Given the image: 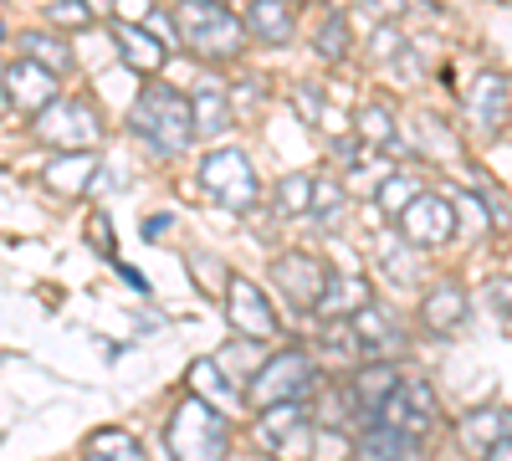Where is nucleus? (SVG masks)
Returning a JSON list of instances; mask_svg holds the SVG:
<instances>
[{
    "label": "nucleus",
    "mask_w": 512,
    "mask_h": 461,
    "mask_svg": "<svg viewBox=\"0 0 512 461\" xmlns=\"http://www.w3.org/2000/svg\"><path fill=\"white\" fill-rule=\"evenodd\" d=\"M113 41H118V52L128 57V67H134V72H159L164 67V47H159V41L149 36V31H139V26H113Z\"/></svg>",
    "instance_id": "obj_22"
},
{
    "label": "nucleus",
    "mask_w": 512,
    "mask_h": 461,
    "mask_svg": "<svg viewBox=\"0 0 512 461\" xmlns=\"http://www.w3.org/2000/svg\"><path fill=\"white\" fill-rule=\"evenodd\" d=\"M487 303H492V313H497V323L507 328V277H497V282L487 287Z\"/></svg>",
    "instance_id": "obj_40"
},
{
    "label": "nucleus",
    "mask_w": 512,
    "mask_h": 461,
    "mask_svg": "<svg viewBox=\"0 0 512 461\" xmlns=\"http://www.w3.org/2000/svg\"><path fill=\"white\" fill-rule=\"evenodd\" d=\"M149 36L159 41L164 52L180 47V31H175V16H169V11H149Z\"/></svg>",
    "instance_id": "obj_35"
},
{
    "label": "nucleus",
    "mask_w": 512,
    "mask_h": 461,
    "mask_svg": "<svg viewBox=\"0 0 512 461\" xmlns=\"http://www.w3.org/2000/svg\"><path fill=\"white\" fill-rule=\"evenodd\" d=\"M451 200V216H456V231H466V236H482L487 231V205H482V195H472V190H451L446 195Z\"/></svg>",
    "instance_id": "obj_27"
},
{
    "label": "nucleus",
    "mask_w": 512,
    "mask_h": 461,
    "mask_svg": "<svg viewBox=\"0 0 512 461\" xmlns=\"http://www.w3.org/2000/svg\"><path fill=\"white\" fill-rule=\"evenodd\" d=\"M292 98H297V108H303V118H308V123H323V98H318L313 88H297Z\"/></svg>",
    "instance_id": "obj_38"
},
{
    "label": "nucleus",
    "mask_w": 512,
    "mask_h": 461,
    "mask_svg": "<svg viewBox=\"0 0 512 461\" xmlns=\"http://www.w3.org/2000/svg\"><path fill=\"white\" fill-rule=\"evenodd\" d=\"M400 236L405 246H441L456 236V216L446 195H415L400 211Z\"/></svg>",
    "instance_id": "obj_9"
},
{
    "label": "nucleus",
    "mask_w": 512,
    "mask_h": 461,
    "mask_svg": "<svg viewBox=\"0 0 512 461\" xmlns=\"http://www.w3.org/2000/svg\"><path fill=\"white\" fill-rule=\"evenodd\" d=\"M190 272H195V282L205 287V292H221L226 282H221V262L216 257H200V251H195V257H190Z\"/></svg>",
    "instance_id": "obj_36"
},
{
    "label": "nucleus",
    "mask_w": 512,
    "mask_h": 461,
    "mask_svg": "<svg viewBox=\"0 0 512 461\" xmlns=\"http://www.w3.org/2000/svg\"><path fill=\"white\" fill-rule=\"evenodd\" d=\"M507 436V405H482V410H472V415H461V446L466 451H477V456H487V446L492 441H502Z\"/></svg>",
    "instance_id": "obj_20"
},
{
    "label": "nucleus",
    "mask_w": 512,
    "mask_h": 461,
    "mask_svg": "<svg viewBox=\"0 0 512 461\" xmlns=\"http://www.w3.org/2000/svg\"><path fill=\"white\" fill-rule=\"evenodd\" d=\"M128 123H134V134H139L154 154H164V159L185 154L190 139H195L185 93L164 88V82H149V88L139 93V103H134V113H128Z\"/></svg>",
    "instance_id": "obj_1"
},
{
    "label": "nucleus",
    "mask_w": 512,
    "mask_h": 461,
    "mask_svg": "<svg viewBox=\"0 0 512 461\" xmlns=\"http://www.w3.org/2000/svg\"><path fill=\"white\" fill-rule=\"evenodd\" d=\"M384 272H390L395 282H415V262L405 257L400 246H390V251H384Z\"/></svg>",
    "instance_id": "obj_37"
},
{
    "label": "nucleus",
    "mask_w": 512,
    "mask_h": 461,
    "mask_svg": "<svg viewBox=\"0 0 512 461\" xmlns=\"http://www.w3.org/2000/svg\"><path fill=\"white\" fill-rule=\"evenodd\" d=\"M272 272H277V287L287 292V303H297V308H313L328 282V267L318 257H308V251H287V257H277Z\"/></svg>",
    "instance_id": "obj_11"
},
{
    "label": "nucleus",
    "mask_w": 512,
    "mask_h": 461,
    "mask_svg": "<svg viewBox=\"0 0 512 461\" xmlns=\"http://www.w3.org/2000/svg\"><path fill=\"white\" fill-rule=\"evenodd\" d=\"M93 246L103 257H113V236H108V216H93Z\"/></svg>",
    "instance_id": "obj_41"
},
{
    "label": "nucleus",
    "mask_w": 512,
    "mask_h": 461,
    "mask_svg": "<svg viewBox=\"0 0 512 461\" xmlns=\"http://www.w3.org/2000/svg\"><path fill=\"white\" fill-rule=\"evenodd\" d=\"M415 456H420V436L395 431V426H384V421H374L369 436H364V446H359V461H415Z\"/></svg>",
    "instance_id": "obj_18"
},
{
    "label": "nucleus",
    "mask_w": 512,
    "mask_h": 461,
    "mask_svg": "<svg viewBox=\"0 0 512 461\" xmlns=\"http://www.w3.org/2000/svg\"><path fill=\"white\" fill-rule=\"evenodd\" d=\"M175 31H180V47H190L205 62H231L246 47V26L216 0H185L175 11Z\"/></svg>",
    "instance_id": "obj_2"
},
{
    "label": "nucleus",
    "mask_w": 512,
    "mask_h": 461,
    "mask_svg": "<svg viewBox=\"0 0 512 461\" xmlns=\"http://www.w3.org/2000/svg\"><path fill=\"white\" fill-rule=\"evenodd\" d=\"M190 103V129L195 134H205V139H216V134H226V123H231V103H226V82L221 77H200L195 82V93L185 98Z\"/></svg>",
    "instance_id": "obj_13"
},
{
    "label": "nucleus",
    "mask_w": 512,
    "mask_h": 461,
    "mask_svg": "<svg viewBox=\"0 0 512 461\" xmlns=\"http://www.w3.org/2000/svg\"><path fill=\"white\" fill-rule=\"evenodd\" d=\"M26 57L36 62V67H47L52 77H62V72H72V47L62 36H52V31H26Z\"/></svg>",
    "instance_id": "obj_24"
},
{
    "label": "nucleus",
    "mask_w": 512,
    "mask_h": 461,
    "mask_svg": "<svg viewBox=\"0 0 512 461\" xmlns=\"http://www.w3.org/2000/svg\"><path fill=\"white\" fill-rule=\"evenodd\" d=\"M384 175H390V164H384V159H369V154H359V159H354V175H349V185L364 195V185H379Z\"/></svg>",
    "instance_id": "obj_34"
},
{
    "label": "nucleus",
    "mask_w": 512,
    "mask_h": 461,
    "mask_svg": "<svg viewBox=\"0 0 512 461\" xmlns=\"http://www.w3.org/2000/svg\"><path fill=\"white\" fill-rule=\"evenodd\" d=\"M0 93H6V103H16V108L41 113V108L57 98V77L26 57V62H11L6 72H0Z\"/></svg>",
    "instance_id": "obj_10"
},
{
    "label": "nucleus",
    "mask_w": 512,
    "mask_h": 461,
    "mask_svg": "<svg viewBox=\"0 0 512 461\" xmlns=\"http://www.w3.org/2000/svg\"><path fill=\"white\" fill-rule=\"evenodd\" d=\"M226 359L216 364V369H231L236 374V380H241V374H256V369H262V354H256V344L246 339V344H231V349H221Z\"/></svg>",
    "instance_id": "obj_32"
},
{
    "label": "nucleus",
    "mask_w": 512,
    "mask_h": 461,
    "mask_svg": "<svg viewBox=\"0 0 512 461\" xmlns=\"http://www.w3.org/2000/svg\"><path fill=\"white\" fill-rule=\"evenodd\" d=\"M88 461H144V446L123 431H103V436H93Z\"/></svg>",
    "instance_id": "obj_28"
},
{
    "label": "nucleus",
    "mask_w": 512,
    "mask_h": 461,
    "mask_svg": "<svg viewBox=\"0 0 512 461\" xmlns=\"http://www.w3.org/2000/svg\"><path fill=\"white\" fill-rule=\"evenodd\" d=\"M303 421H308L303 400L267 405V410H262V421H256V446H262V451H282V446H287V436L303 431Z\"/></svg>",
    "instance_id": "obj_17"
},
{
    "label": "nucleus",
    "mask_w": 512,
    "mask_h": 461,
    "mask_svg": "<svg viewBox=\"0 0 512 461\" xmlns=\"http://www.w3.org/2000/svg\"><path fill=\"white\" fill-rule=\"evenodd\" d=\"M395 385H400L395 359H374L369 369H359V380H354V390H349V405L364 410V415H379V405L395 395Z\"/></svg>",
    "instance_id": "obj_15"
},
{
    "label": "nucleus",
    "mask_w": 512,
    "mask_h": 461,
    "mask_svg": "<svg viewBox=\"0 0 512 461\" xmlns=\"http://www.w3.org/2000/svg\"><path fill=\"white\" fill-rule=\"evenodd\" d=\"M200 185H205L210 200H221L226 211H251L256 195H262L251 159H246L241 149H216V154H205V164H200Z\"/></svg>",
    "instance_id": "obj_6"
},
{
    "label": "nucleus",
    "mask_w": 512,
    "mask_h": 461,
    "mask_svg": "<svg viewBox=\"0 0 512 461\" xmlns=\"http://www.w3.org/2000/svg\"><path fill=\"white\" fill-rule=\"evenodd\" d=\"M226 446H231L226 415L216 405L185 395L175 421H169V451H175V461H226Z\"/></svg>",
    "instance_id": "obj_3"
},
{
    "label": "nucleus",
    "mask_w": 512,
    "mask_h": 461,
    "mask_svg": "<svg viewBox=\"0 0 512 461\" xmlns=\"http://www.w3.org/2000/svg\"><path fill=\"white\" fill-rule=\"evenodd\" d=\"M47 21L52 26H88L93 11H88V0H57V6L47 11Z\"/></svg>",
    "instance_id": "obj_33"
},
{
    "label": "nucleus",
    "mask_w": 512,
    "mask_h": 461,
    "mask_svg": "<svg viewBox=\"0 0 512 461\" xmlns=\"http://www.w3.org/2000/svg\"><path fill=\"white\" fill-rule=\"evenodd\" d=\"M308 190H313V175H287L277 185V211L282 216H303L308 211Z\"/></svg>",
    "instance_id": "obj_31"
},
{
    "label": "nucleus",
    "mask_w": 512,
    "mask_h": 461,
    "mask_svg": "<svg viewBox=\"0 0 512 461\" xmlns=\"http://www.w3.org/2000/svg\"><path fill=\"white\" fill-rule=\"evenodd\" d=\"M344 200H349V190L323 175V180H313V190H308V211H313L318 221H338V216H344Z\"/></svg>",
    "instance_id": "obj_29"
},
{
    "label": "nucleus",
    "mask_w": 512,
    "mask_h": 461,
    "mask_svg": "<svg viewBox=\"0 0 512 461\" xmlns=\"http://www.w3.org/2000/svg\"><path fill=\"white\" fill-rule=\"evenodd\" d=\"M369 303H374V292H369L364 277H354V272H328V282H323V292H318L313 313L328 318V323H344V318H354V313L369 308Z\"/></svg>",
    "instance_id": "obj_12"
},
{
    "label": "nucleus",
    "mask_w": 512,
    "mask_h": 461,
    "mask_svg": "<svg viewBox=\"0 0 512 461\" xmlns=\"http://www.w3.org/2000/svg\"><path fill=\"white\" fill-rule=\"evenodd\" d=\"M415 190H420V185H415L410 175H384V180H379V211H384V216H400L405 205L415 200Z\"/></svg>",
    "instance_id": "obj_30"
},
{
    "label": "nucleus",
    "mask_w": 512,
    "mask_h": 461,
    "mask_svg": "<svg viewBox=\"0 0 512 461\" xmlns=\"http://www.w3.org/2000/svg\"><path fill=\"white\" fill-rule=\"evenodd\" d=\"M241 26H246V36L267 41V47H287L292 31H297V16H292L287 0H251L246 16H241Z\"/></svg>",
    "instance_id": "obj_14"
},
{
    "label": "nucleus",
    "mask_w": 512,
    "mask_h": 461,
    "mask_svg": "<svg viewBox=\"0 0 512 461\" xmlns=\"http://www.w3.org/2000/svg\"><path fill=\"white\" fill-rule=\"evenodd\" d=\"M93 170H98V154H93V149H82V154H57V159H47V170H41V180H47V190L77 195L82 185L93 180Z\"/></svg>",
    "instance_id": "obj_19"
},
{
    "label": "nucleus",
    "mask_w": 512,
    "mask_h": 461,
    "mask_svg": "<svg viewBox=\"0 0 512 461\" xmlns=\"http://www.w3.org/2000/svg\"><path fill=\"white\" fill-rule=\"evenodd\" d=\"M190 390H195V400H205V405H226V410H236V395H231V385H226V369H216L210 359L190 364Z\"/></svg>",
    "instance_id": "obj_25"
},
{
    "label": "nucleus",
    "mask_w": 512,
    "mask_h": 461,
    "mask_svg": "<svg viewBox=\"0 0 512 461\" xmlns=\"http://www.w3.org/2000/svg\"><path fill=\"white\" fill-rule=\"evenodd\" d=\"M313 47H318V57H328V62H344V57H349V21H344V11H328V16L318 21Z\"/></svg>",
    "instance_id": "obj_26"
},
{
    "label": "nucleus",
    "mask_w": 512,
    "mask_h": 461,
    "mask_svg": "<svg viewBox=\"0 0 512 461\" xmlns=\"http://www.w3.org/2000/svg\"><path fill=\"white\" fill-rule=\"evenodd\" d=\"M36 139L47 149H57V154H82V149H93L103 139V118L82 98H52L36 113Z\"/></svg>",
    "instance_id": "obj_4"
},
{
    "label": "nucleus",
    "mask_w": 512,
    "mask_h": 461,
    "mask_svg": "<svg viewBox=\"0 0 512 461\" xmlns=\"http://www.w3.org/2000/svg\"><path fill=\"white\" fill-rule=\"evenodd\" d=\"M313 390V359L303 349H287L262 359V369L251 374V405L267 410V405H287V400H308Z\"/></svg>",
    "instance_id": "obj_5"
},
{
    "label": "nucleus",
    "mask_w": 512,
    "mask_h": 461,
    "mask_svg": "<svg viewBox=\"0 0 512 461\" xmlns=\"http://www.w3.org/2000/svg\"><path fill=\"white\" fill-rule=\"evenodd\" d=\"M164 231H169V216H149L144 221V241H159Z\"/></svg>",
    "instance_id": "obj_43"
},
{
    "label": "nucleus",
    "mask_w": 512,
    "mask_h": 461,
    "mask_svg": "<svg viewBox=\"0 0 512 461\" xmlns=\"http://www.w3.org/2000/svg\"><path fill=\"white\" fill-rule=\"evenodd\" d=\"M487 461H512V446H507V436L487 446Z\"/></svg>",
    "instance_id": "obj_44"
},
{
    "label": "nucleus",
    "mask_w": 512,
    "mask_h": 461,
    "mask_svg": "<svg viewBox=\"0 0 512 461\" xmlns=\"http://www.w3.org/2000/svg\"><path fill=\"white\" fill-rule=\"evenodd\" d=\"M395 41H400L395 31H379V41H374V52H379V57H390V52H395Z\"/></svg>",
    "instance_id": "obj_45"
},
{
    "label": "nucleus",
    "mask_w": 512,
    "mask_h": 461,
    "mask_svg": "<svg viewBox=\"0 0 512 461\" xmlns=\"http://www.w3.org/2000/svg\"><path fill=\"white\" fill-rule=\"evenodd\" d=\"M226 318L251 344L277 339V313H272V303L262 298V287H256L251 277H226Z\"/></svg>",
    "instance_id": "obj_7"
},
{
    "label": "nucleus",
    "mask_w": 512,
    "mask_h": 461,
    "mask_svg": "<svg viewBox=\"0 0 512 461\" xmlns=\"http://www.w3.org/2000/svg\"><path fill=\"white\" fill-rule=\"evenodd\" d=\"M374 421L395 426V431H410V436H425V431L441 421V405H436V395H431V385H425V380H410V385L400 380L395 395L379 405Z\"/></svg>",
    "instance_id": "obj_8"
},
{
    "label": "nucleus",
    "mask_w": 512,
    "mask_h": 461,
    "mask_svg": "<svg viewBox=\"0 0 512 461\" xmlns=\"http://www.w3.org/2000/svg\"><path fill=\"white\" fill-rule=\"evenodd\" d=\"M466 313H472V308H466V292L456 282H441L431 298L420 303V323L431 328V333H461L466 328Z\"/></svg>",
    "instance_id": "obj_16"
},
{
    "label": "nucleus",
    "mask_w": 512,
    "mask_h": 461,
    "mask_svg": "<svg viewBox=\"0 0 512 461\" xmlns=\"http://www.w3.org/2000/svg\"><path fill=\"white\" fill-rule=\"evenodd\" d=\"M354 129H359V139H364L369 149L400 154V144H395V118H390V108H384V103H364L359 118H354Z\"/></svg>",
    "instance_id": "obj_23"
},
{
    "label": "nucleus",
    "mask_w": 512,
    "mask_h": 461,
    "mask_svg": "<svg viewBox=\"0 0 512 461\" xmlns=\"http://www.w3.org/2000/svg\"><path fill=\"white\" fill-rule=\"evenodd\" d=\"M359 6H364L369 16H395V11L405 6V0H359Z\"/></svg>",
    "instance_id": "obj_42"
},
{
    "label": "nucleus",
    "mask_w": 512,
    "mask_h": 461,
    "mask_svg": "<svg viewBox=\"0 0 512 461\" xmlns=\"http://www.w3.org/2000/svg\"><path fill=\"white\" fill-rule=\"evenodd\" d=\"M472 118L482 129H502L507 123V77L502 72H482L472 88Z\"/></svg>",
    "instance_id": "obj_21"
},
{
    "label": "nucleus",
    "mask_w": 512,
    "mask_h": 461,
    "mask_svg": "<svg viewBox=\"0 0 512 461\" xmlns=\"http://www.w3.org/2000/svg\"><path fill=\"white\" fill-rule=\"evenodd\" d=\"M216 6H226V0H216Z\"/></svg>",
    "instance_id": "obj_47"
},
{
    "label": "nucleus",
    "mask_w": 512,
    "mask_h": 461,
    "mask_svg": "<svg viewBox=\"0 0 512 461\" xmlns=\"http://www.w3.org/2000/svg\"><path fill=\"white\" fill-rule=\"evenodd\" d=\"M0 36H6V26H0Z\"/></svg>",
    "instance_id": "obj_46"
},
{
    "label": "nucleus",
    "mask_w": 512,
    "mask_h": 461,
    "mask_svg": "<svg viewBox=\"0 0 512 461\" xmlns=\"http://www.w3.org/2000/svg\"><path fill=\"white\" fill-rule=\"evenodd\" d=\"M113 11H118V21L134 26L139 16H149V11H154V0H113Z\"/></svg>",
    "instance_id": "obj_39"
}]
</instances>
